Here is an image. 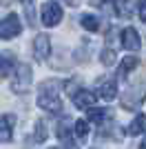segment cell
Masks as SVG:
<instances>
[{
  "label": "cell",
  "mask_w": 146,
  "mask_h": 149,
  "mask_svg": "<svg viewBox=\"0 0 146 149\" xmlns=\"http://www.w3.org/2000/svg\"><path fill=\"white\" fill-rule=\"evenodd\" d=\"M100 62H102L104 67H111V65L115 62V49H111V47L102 49V56H100Z\"/></svg>",
  "instance_id": "20"
},
{
  "label": "cell",
  "mask_w": 146,
  "mask_h": 149,
  "mask_svg": "<svg viewBox=\"0 0 146 149\" xmlns=\"http://www.w3.org/2000/svg\"><path fill=\"white\" fill-rule=\"evenodd\" d=\"M47 123H44V120H38L36 123V136H33V140H36V143H44V140H47Z\"/></svg>",
  "instance_id": "18"
},
{
  "label": "cell",
  "mask_w": 146,
  "mask_h": 149,
  "mask_svg": "<svg viewBox=\"0 0 146 149\" xmlns=\"http://www.w3.org/2000/svg\"><path fill=\"white\" fill-rule=\"evenodd\" d=\"M13 71H16V56L5 51L2 54V78H9Z\"/></svg>",
  "instance_id": "14"
},
{
  "label": "cell",
  "mask_w": 146,
  "mask_h": 149,
  "mask_svg": "<svg viewBox=\"0 0 146 149\" xmlns=\"http://www.w3.org/2000/svg\"><path fill=\"white\" fill-rule=\"evenodd\" d=\"M106 118H109V111L106 109H97V107H91L89 113H86V120L89 123H97V125H102Z\"/></svg>",
  "instance_id": "16"
},
{
  "label": "cell",
  "mask_w": 146,
  "mask_h": 149,
  "mask_svg": "<svg viewBox=\"0 0 146 149\" xmlns=\"http://www.w3.org/2000/svg\"><path fill=\"white\" fill-rule=\"evenodd\" d=\"M73 131H75V138H78L80 143H86V138H89V120H75L73 123Z\"/></svg>",
  "instance_id": "15"
},
{
  "label": "cell",
  "mask_w": 146,
  "mask_h": 149,
  "mask_svg": "<svg viewBox=\"0 0 146 149\" xmlns=\"http://www.w3.org/2000/svg\"><path fill=\"white\" fill-rule=\"evenodd\" d=\"M49 54H51V40H49L47 33H38L36 40H33V56H36V60L44 62L49 58Z\"/></svg>",
  "instance_id": "8"
},
{
  "label": "cell",
  "mask_w": 146,
  "mask_h": 149,
  "mask_svg": "<svg viewBox=\"0 0 146 149\" xmlns=\"http://www.w3.org/2000/svg\"><path fill=\"white\" fill-rule=\"evenodd\" d=\"M38 107L44 109V111H53V113H60L62 109V100H60V93H58V85L53 80H47L40 85L38 89Z\"/></svg>",
  "instance_id": "1"
},
{
  "label": "cell",
  "mask_w": 146,
  "mask_h": 149,
  "mask_svg": "<svg viewBox=\"0 0 146 149\" xmlns=\"http://www.w3.org/2000/svg\"><path fill=\"white\" fill-rule=\"evenodd\" d=\"M137 13H140V18L146 22V0H140V2H137Z\"/></svg>",
  "instance_id": "22"
},
{
  "label": "cell",
  "mask_w": 146,
  "mask_h": 149,
  "mask_svg": "<svg viewBox=\"0 0 146 149\" xmlns=\"http://www.w3.org/2000/svg\"><path fill=\"white\" fill-rule=\"evenodd\" d=\"M137 65H140V58L137 56H124L122 58V65L117 67V78H126Z\"/></svg>",
  "instance_id": "12"
},
{
  "label": "cell",
  "mask_w": 146,
  "mask_h": 149,
  "mask_svg": "<svg viewBox=\"0 0 146 149\" xmlns=\"http://www.w3.org/2000/svg\"><path fill=\"white\" fill-rule=\"evenodd\" d=\"M95 93H97V98H102V100H113L117 96V82L113 78H97Z\"/></svg>",
  "instance_id": "6"
},
{
  "label": "cell",
  "mask_w": 146,
  "mask_h": 149,
  "mask_svg": "<svg viewBox=\"0 0 146 149\" xmlns=\"http://www.w3.org/2000/svg\"><path fill=\"white\" fill-rule=\"evenodd\" d=\"M20 31H22V22H20L18 13H9V16H5L2 25H0V36H2V40H11V38L20 36Z\"/></svg>",
  "instance_id": "4"
},
{
  "label": "cell",
  "mask_w": 146,
  "mask_h": 149,
  "mask_svg": "<svg viewBox=\"0 0 146 149\" xmlns=\"http://www.w3.org/2000/svg\"><path fill=\"white\" fill-rule=\"evenodd\" d=\"M144 98H146L144 89H128V91L124 93V98H122V107L128 109V111H135V109H140Z\"/></svg>",
  "instance_id": "7"
},
{
  "label": "cell",
  "mask_w": 146,
  "mask_h": 149,
  "mask_svg": "<svg viewBox=\"0 0 146 149\" xmlns=\"http://www.w3.org/2000/svg\"><path fill=\"white\" fill-rule=\"evenodd\" d=\"M95 98H97V93L86 91V89H80V91L73 96V105L78 107V109H82V111H89V109L95 105Z\"/></svg>",
  "instance_id": "10"
},
{
  "label": "cell",
  "mask_w": 146,
  "mask_h": 149,
  "mask_svg": "<svg viewBox=\"0 0 146 149\" xmlns=\"http://www.w3.org/2000/svg\"><path fill=\"white\" fill-rule=\"evenodd\" d=\"M115 9H117V16H122V18H128L131 11H133V7H131L128 0H117V2H115Z\"/></svg>",
  "instance_id": "19"
},
{
  "label": "cell",
  "mask_w": 146,
  "mask_h": 149,
  "mask_svg": "<svg viewBox=\"0 0 146 149\" xmlns=\"http://www.w3.org/2000/svg\"><path fill=\"white\" fill-rule=\"evenodd\" d=\"M64 89H67V93H71V98H73V96H75L82 87H80L78 80H67V82H64Z\"/></svg>",
  "instance_id": "21"
},
{
  "label": "cell",
  "mask_w": 146,
  "mask_h": 149,
  "mask_svg": "<svg viewBox=\"0 0 146 149\" xmlns=\"http://www.w3.org/2000/svg\"><path fill=\"white\" fill-rule=\"evenodd\" d=\"M111 2H117V0H91L93 7H104V5H111Z\"/></svg>",
  "instance_id": "23"
},
{
  "label": "cell",
  "mask_w": 146,
  "mask_h": 149,
  "mask_svg": "<svg viewBox=\"0 0 146 149\" xmlns=\"http://www.w3.org/2000/svg\"><path fill=\"white\" fill-rule=\"evenodd\" d=\"M71 120L64 116V118H60V123H58V129H55V134H58V138H60V143L64 145V149H78L75 147V143H73V127H71Z\"/></svg>",
  "instance_id": "5"
},
{
  "label": "cell",
  "mask_w": 146,
  "mask_h": 149,
  "mask_svg": "<svg viewBox=\"0 0 146 149\" xmlns=\"http://www.w3.org/2000/svg\"><path fill=\"white\" fill-rule=\"evenodd\" d=\"M20 2H22V5H27V2H33V0H20Z\"/></svg>",
  "instance_id": "25"
},
{
  "label": "cell",
  "mask_w": 146,
  "mask_h": 149,
  "mask_svg": "<svg viewBox=\"0 0 146 149\" xmlns=\"http://www.w3.org/2000/svg\"><path fill=\"white\" fill-rule=\"evenodd\" d=\"M31 67L29 65H20L16 71H13V91L16 93H27L29 91V87H31Z\"/></svg>",
  "instance_id": "3"
},
{
  "label": "cell",
  "mask_w": 146,
  "mask_h": 149,
  "mask_svg": "<svg viewBox=\"0 0 146 149\" xmlns=\"http://www.w3.org/2000/svg\"><path fill=\"white\" fill-rule=\"evenodd\" d=\"M80 25L84 27L86 31H100V18H95L91 13H84V16L80 18Z\"/></svg>",
  "instance_id": "17"
},
{
  "label": "cell",
  "mask_w": 146,
  "mask_h": 149,
  "mask_svg": "<svg viewBox=\"0 0 146 149\" xmlns=\"http://www.w3.org/2000/svg\"><path fill=\"white\" fill-rule=\"evenodd\" d=\"M146 131V113H140V116H135L133 123L128 125L126 134L128 136H140V134H144Z\"/></svg>",
  "instance_id": "13"
},
{
  "label": "cell",
  "mask_w": 146,
  "mask_h": 149,
  "mask_svg": "<svg viewBox=\"0 0 146 149\" xmlns=\"http://www.w3.org/2000/svg\"><path fill=\"white\" fill-rule=\"evenodd\" d=\"M13 125H16V116H13V113H5V116H2V123H0V127H2V134H0L2 143H11Z\"/></svg>",
  "instance_id": "11"
},
{
  "label": "cell",
  "mask_w": 146,
  "mask_h": 149,
  "mask_svg": "<svg viewBox=\"0 0 146 149\" xmlns=\"http://www.w3.org/2000/svg\"><path fill=\"white\" fill-rule=\"evenodd\" d=\"M120 42H122V47H124V49L135 51V49H140L142 40H140V33H137L133 27H126V29L120 33Z\"/></svg>",
  "instance_id": "9"
},
{
  "label": "cell",
  "mask_w": 146,
  "mask_h": 149,
  "mask_svg": "<svg viewBox=\"0 0 146 149\" xmlns=\"http://www.w3.org/2000/svg\"><path fill=\"white\" fill-rule=\"evenodd\" d=\"M140 149H146V136H144V140L140 143Z\"/></svg>",
  "instance_id": "24"
},
{
  "label": "cell",
  "mask_w": 146,
  "mask_h": 149,
  "mask_svg": "<svg viewBox=\"0 0 146 149\" xmlns=\"http://www.w3.org/2000/svg\"><path fill=\"white\" fill-rule=\"evenodd\" d=\"M40 20L44 27H55L62 20V7L58 5V0H49L40 9Z\"/></svg>",
  "instance_id": "2"
}]
</instances>
